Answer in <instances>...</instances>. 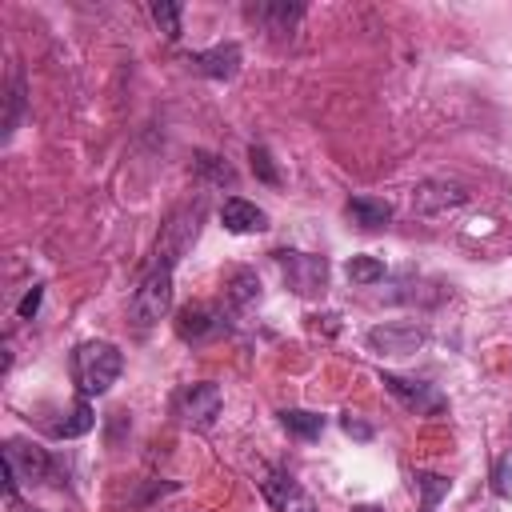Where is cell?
Here are the masks:
<instances>
[{
    "mask_svg": "<svg viewBox=\"0 0 512 512\" xmlns=\"http://www.w3.org/2000/svg\"><path fill=\"white\" fill-rule=\"evenodd\" d=\"M492 492L496 496H512V452H504L492 468Z\"/></svg>",
    "mask_w": 512,
    "mask_h": 512,
    "instance_id": "obj_25",
    "label": "cell"
},
{
    "mask_svg": "<svg viewBox=\"0 0 512 512\" xmlns=\"http://www.w3.org/2000/svg\"><path fill=\"white\" fill-rule=\"evenodd\" d=\"M12 504V512H36V508H28V504H20V500H8Z\"/></svg>",
    "mask_w": 512,
    "mask_h": 512,
    "instance_id": "obj_29",
    "label": "cell"
},
{
    "mask_svg": "<svg viewBox=\"0 0 512 512\" xmlns=\"http://www.w3.org/2000/svg\"><path fill=\"white\" fill-rule=\"evenodd\" d=\"M280 424H284L292 436H300V440H316V436L324 432V416H320V412H304V408H284V412H280Z\"/></svg>",
    "mask_w": 512,
    "mask_h": 512,
    "instance_id": "obj_16",
    "label": "cell"
},
{
    "mask_svg": "<svg viewBox=\"0 0 512 512\" xmlns=\"http://www.w3.org/2000/svg\"><path fill=\"white\" fill-rule=\"evenodd\" d=\"M92 424H96V416H92V404H88V400H76V404H72V412H68V420H60L52 432L68 440V436H84Z\"/></svg>",
    "mask_w": 512,
    "mask_h": 512,
    "instance_id": "obj_18",
    "label": "cell"
},
{
    "mask_svg": "<svg viewBox=\"0 0 512 512\" xmlns=\"http://www.w3.org/2000/svg\"><path fill=\"white\" fill-rule=\"evenodd\" d=\"M192 168H196L200 176H208L212 184H236V172H232L220 156H212V152H196V156H192Z\"/></svg>",
    "mask_w": 512,
    "mask_h": 512,
    "instance_id": "obj_20",
    "label": "cell"
},
{
    "mask_svg": "<svg viewBox=\"0 0 512 512\" xmlns=\"http://www.w3.org/2000/svg\"><path fill=\"white\" fill-rule=\"evenodd\" d=\"M152 20H156V28H160L168 40H180V4L156 0V4H152Z\"/></svg>",
    "mask_w": 512,
    "mask_h": 512,
    "instance_id": "obj_22",
    "label": "cell"
},
{
    "mask_svg": "<svg viewBox=\"0 0 512 512\" xmlns=\"http://www.w3.org/2000/svg\"><path fill=\"white\" fill-rule=\"evenodd\" d=\"M224 328H228L224 316H220L216 308H208V304H188V308L176 312V336H180V340L200 344V340H208V336H220Z\"/></svg>",
    "mask_w": 512,
    "mask_h": 512,
    "instance_id": "obj_9",
    "label": "cell"
},
{
    "mask_svg": "<svg viewBox=\"0 0 512 512\" xmlns=\"http://www.w3.org/2000/svg\"><path fill=\"white\" fill-rule=\"evenodd\" d=\"M352 512H384V508H376V504H356Z\"/></svg>",
    "mask_w": 512,
    "mask_h": 512,
    "instance_id": "obj_28",
    "label": "cell"
},
{
    "mask_svg": "<svg viewBox=\"0 0 512 512\" xmlns=\"http://www.w3.org/2000/svg\"><path fill=\"white\" fill-rule=\"evenodd\" d=\"M220 404H224V396H220V388L208 384V380L184 384V388L176 392V400H172L180 424H188V428H212L216 416H220Z\"/></svg>",
    "mask_w": 512,
    "mask_h": 512,
    "instance_id": "obj_6",
    "label": "cell"
},
{
    "mask_svg": "<svg viewBox=\"0 0 512 512\" xmlns=\"http://www.w3.org/2000/svg\"><path fill=\"white\" fill-rule=\"evenodd\" d=\"M348 280L352 284H376V280H384V260H376V256H352L348 260Z\"/></svg>",
    "mask_w": 512,
    "mask_h": 512,
    "instance_id": "obj_21",
    "label": "cell"
},
{
    "mask_svg": "<svg viewBox=\"0 0 512 512\" xmlns=\"http://www.w3.org/2000/svg\"><path fill=\"white\" fill-rule=\"evenodd\" d=\"M248 160H252V172H256L264 184H280V172H276L272 152H268L264 144H252V148H248Z\"/></svg>",
    "mask_w": 512,
    "mask_h": 512,
    "instance_id": "obj_23",
    "label": "cell"
},
{
    "mask_svg": "<svg viewBox=\"0 0 512 512\" xmlns=\"http://www.w3.org/2000/svg\"><path fill=\"white\" fill-rule=\"evenodd\" d=\"M248 16H256L268 32L284 36V32H292L296 20L304 16V4H284V0H276V4H256V8H248Z\"/></svg>",
    "mask_w": 512,
    "mask_h": 512,
    "instance_id": "obj_14",
    "label": "cell"
},
{
    "mask_svg": "<svg viewBox=\"0 0 512 512\" xmlns=\"http://www.w3.org/2000/svg\"><path fill=\"white\" fill-rule=\"evenodd\" d=\"M468 200V192L460 184H448V180H424L416 192H412V208L420 216H436V212H448V208H460Z\"/></svg>",
    "mask_w": 512,
    "mask_h": 512,
    "instance_id": "obj_10",
    "label": "cell"
},
{
    "mask_svg": "<svg viewBox=\"0 0 512 512\" xmlns=\"http://www.w3.org/2000/svg\"><path fill=\"white\" fill-rule=\"evenodd\" d=\"M260 492H264V500L276 508V512H316V504H312V496L288 476V472H280V468H272V472H264V480H260Z\"/></svg>",
    "mask_w": 512,
    "mask_h": 512,
    "instance_id": "obj_7",
    "label": "cell"
},
{
    "mask_svg": "<svg viewBox=\"0 0 512 512\" xmlns=\"http://www.w3.org/2000/svg\"><path fill=\"white\" fill-rule=\"evenodd\" d=\"M188 64H192L200 76H208V80H232L236 68H240V44H216V48H208V52L188 56Z\"/></svg>",
    "mask_w": 512,
    "mask_h": 512,
    "instance_id": "obj_13",
    "label": "cell"
},
{
    "mask_svg": "<svg viewBox=\"0 0 512 512\" xmlns=\"http://www.w3.org/2000/svg\"><path fill=\"white\" fill-rule=\"evenodd\" d=\"M260 296V280L248 272V268H236L232 276H228V300H232V308H244V304H252Z\"/></svg>",
    "mask_w": 512,
    "mask_h": 512,
    "instance_id": "obj_17",
    "label": "cell"
},
{
    "mask_svg": "<svg viewBox=\"0 0 512 512\" xmlns=\"http://www.w3.org/2000/svg\"><path fill=\"white\" fill-rule=\"evenodd\" d=\"M48 472H52V456L40 444L20 440V436H12L4 444V492H8V500H16V488L20 484L48 480Z\"/></svg>",
    "mask_w": 512,
    "mask_h": 512,
    "instance_id": "obj_2",
    "label": "cell"
},
{
    "mask_svg": "<svg viewBox=\"0 0 512 512\" xmlns=\"http://www.w3.org/2000/svg\"><path fill=\"white\" fill-rule=\"evenodd\" d=\"M368 344L376 352H388V356H408L424 344V328H416V324H380V328L368 332Z\"/></svg>",
    "mask_w": 512,
    "mask_h": 512,
    "instance_id": "obj_11",
    "label": "cell"
},
{
    "mask_svg": "<svg viewBox=\"0 0 512 512\" xmlns=\"http://www.w3.org/2000/svg\"><path fill=\"white\" fill-rule=\"evenodd\" d=\"M276 256V264H280V272H284V280H288V288L296 292V296H316V292H324V284H328V260L324 256H312V252H272Z\"/></svg>",
    "mask_w": 512,
    "mask_h": 512,
    "instance_id": "obj_5",
    "label": "cell"
},
{
    "mask_svg": "<svg viewBox=\"0 0 512 512\" xmlns=\"http://www.w3.org/2000/svg\"><path fill=\"white\" fill-rule=\"evenodd\" d=\"M172 308V268L164 264H152L140 280V288L132 292V304H128V316L132 324L144 332L152 324H160V316Z\"/></svg>",
    "mask_w": 512,
    "mask_h": 512,
    "instance_id": "obj_3",
    "label": "cell"
},
{
    "mask_svg": "<svg viewBox=\"0 0 512 512\" xmlns=\"http://www.w3.org/2000/svg\"><path fill=\"white\" fill-rule=\"evenodd\" d=\"M416 488L424 492V512H432V508H436V500H440V496H448V480H444V476H436V472H420V476H416Z\"/></svg>",
    "mask_w": 512,
    "mask_h": 512,
    "instance_id": "obj_24",
    "label": "cell"
},
{
    "mask_svg": "<svg viewBox=\"0 0 512 512\" xmlns=\"http://www.w3.org/2000/svg\"><path fill=\"white\" fill-rule=\"evenodd\" d=\"M344 212H348L352 224H360L364 232H376V228H384V224L392 220V204H388V200H376V196H352Z\"/></svg>",
    "mask_w": 512,
    "mask_h": 512,
    "instance_id": "obj_15",
    "label": "cell"
},
{
    "mask_svg": "<svg viewBox=\"0 0 512 512\" xmlns=\"http://www.w3.org/2000/svg\"><path fill=\"white\" fill-rule=\"evenodd\" d=\"M200 216H204V204H192V208H180V212L168 216V224H164V232H160V240H156V264L172 268V264L188 252V244H192L196 232H200Z\"/></svg>",
    "mask_w": 512,
    "mask_h": 512,
    "instance_id": "obj_4",
    "label": "cell"
},
{
    "mask_svg": "<svg viewBox=\"0 0 512 512\" xmlns=\"http://www.w3.org/2000/svg\"><path fill=\"white\" fill-rule=\"evenodd\" d=\"M124 368V356L108 340H84L72 352V380L84 396H104Z\"/></svg>",
    "mask_w": 512,
    "mask_h": 512,
    "instance_id": "obj_1",
    "label": "cell"
},
{
    "mask_svg": "<svg viewBox=\"0 0 512 512\" xmlns=\"http://www.w3.org/2000/svg\"><path fill=\"white\" fill-rule=\"evenodd\" d=\"M40 300H44V288H40V284H32V288L24 292V300L16 304V316H20V320H32V316L40 312Z\"/></svg>",
    "mask_w": 512,
    "mask_h": 512,
    "instance_id": "obj_26",
    "label": "cell"
},
{
    "mask_svg": "<svg viewBox=\"0 0 512 512\" xmlns=\"http://www.w3.org/2000/svg\"><path fill=\"white\" fill-rule=\"evenodd\" d=\"M20 112H24V72H20V68H12V80H8V116H4V136H12V132H16Z\"/></svg>",
    "mask_w": 512,
    "mask_h": 512,
    "instance_id": "obj_19",
    "label": "cell"
},
{
    "mask_svg": "<svg viewBox=\"0 0 512 512\" xmlns=\"http://www.w3.org/2000/svg\"><path fill=\"white\" fill-rule=\"evenodd\" d=\"M340 424H344V432H348V436H356V440H368V436H372V428H368L364 420H356L352 412H348V416H344Z\"/></svg>",
    "mask_w": 512,
    "mask_h": 512,
    "instance_id": "obj_27",
    "label": "cell"
},
{
    "mask_svg": "<svg viewBox=\"0 0 512 512\" xmlns=\"http://www.w3.org/2000/svg\"><path fill=\"white\" fill-rule=\"evenodd\" d=\"M220 224H224L228 232H236V236L264 232V228H268V212L256 208V204L244 200V196H228V200L220 204Z\"/></svg>",
    "mask_w": 512,
    "mask_h": 512,
    "instance_id": "obj_12",
    "label": "cell"
},
{
    "mask_svg": "<svg viewBox=\"0 0 512 512\" xmlns=\"http://www.w3.org/2000/svg\"><path fill=\"white\" fill-rule=\"evenodd\" d=\"M380 384H384L400 404H408L412 412H440V408H444V396H440L432 384H424V380H404V376H396V372H380Z\"/></svg>",
    "mask_w": 512,
    "mask_h": 512,
    "instance_id": "obj_8",
    "label": "cell"
}]
</instances>
